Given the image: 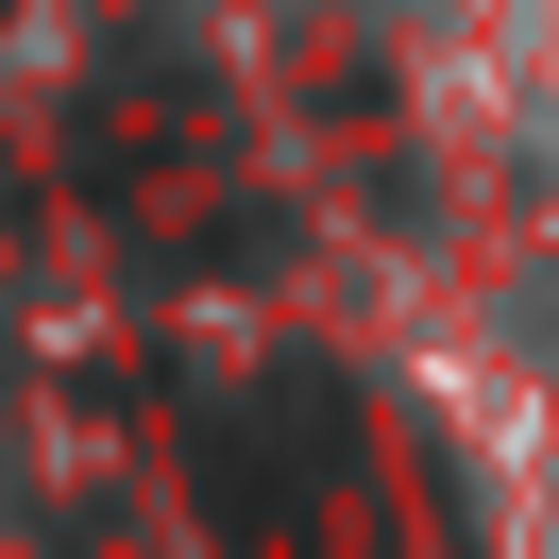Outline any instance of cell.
Wrapping results in <instances>:
<instances>
[{"mask_svg":"<svg viewBox=\"0 0 559 559\" xmlns=\"http://www.w3.org/2000/svg\"><path fill=\"white\" fill-rule=\"evenodd\" d=\"M187 475H204V509H221V543H238V559H322L306 491L272 475V441H254L238 407H187Z\"/></svg>","mask_w":559,"mask_h":559,"instance_id":"obj_1","label":"cell"}]
</instances>
